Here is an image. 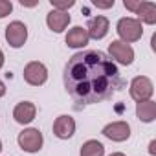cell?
Masks as SVG:
<instances>
[{
	"label": "cell",
	"instance_id": "obj_13",
	"mask_svg": "<svg viewBox=\"0 0 156 156\" xmlns=\"http://www.w3.org/2000/svg\"><path fill=\"white\" fill-rule=\"evenodd\" d=\"M64 41H66L68 48H85L88 44V33H87L85 28L75 26V28H72L68 31V35H66Z\"/></svg>",
	"mask_w": 156,
	"mask_h": 156
},
{
	"label": "cell",
	"instance_id": "obj_4",
	"mask_svg": "<svg viewBox=\"0 0 156 156\" xmlns=\"http://www.w3.org/2000/svg\"><path fill=\"white\" fill-rule=\"evenodd\" d=\"M42 141H44V138H42V132L39 129H24L19 134V145L26 152H37V151H41Z\"/></svg>",
	"mask_w": 156,
	"mask_h": 156
},
{
	"label": "cell",
	"instance_id": "obj_5",
	"mask_svg": "<svg viewBox=\"0 0 156 156\" xmlns=\"http://www.w3.org/2000/svg\"><path fill=\"white\" fill-rule=\"evenodd\" d=\"M24 79H26V83L31 85V87H41V85H44L46 79H48V70H46V66H44L42 62L31 61V62H28L26 68H24Z\"/></svg>",
	"mask_w": 156,
	"mask_h": 156
},
{
	"label": "cell",
	"instance_id": "obj_3",
	"mask_svg": "<svg viewBox=\"0 0 156 156\" xmlns=\"http://www.w3.org/2000/svg\"><path fill=\"white\" fill-rule=\"evenodd\" d=\"M130 98L136 101V103H141V101H149L152 92H154V87H152V81L145 75H138L130 81Z\"/></svg>",
	"mask_w": 156,
	"mask_h": 156
},
{
	"label": "cell",
	"instance_id": "obj_20",
	"mask_svg": "<svg viewBox=\"0 0 156 156\" xmlns=\"http://www.w3.org/2000/svg\"><path fill=\"white\" fill-rule=\"evenodd\" d=\"M114 0H107V2H105V0H94V6L96 8H101V9H108V8H114Z\"/></svg>",
	"mask_w": 156,
	"mask_h": 156
},
{
	"label": "cell",
	"instance_id": "obj_25",
	"mask_svg": "<svg viewBox=\"0 0 156 156\" xmlns=\"http://www.w3.org/2000/svg\"><path fill=\"white\" fill-rule=\"evenodd\" d=\"M108 156H125L123 152H112V154H108Z\"/></svg>",
	"mask_w": 156,
	"mask_h": 156
},
{
	"label": "cell",
	"instance_id": "obj_17",
	"mask_svg": "<svg viewBox=\"0 0 156 156\" xmlns=\"http://www.w3.org/2000/svg\"><path fill=\"white\" fill-rule=\"evenodd\" d=\"M50 4H51L53 9H57V11H66V13H68L70 8L75 6L73 0H50Z\"/></svg>",
	"mask_w": 156,
	"mask_h": 156
},
{
	"label": "cell",
	"instance_id": "obj_16",
	"mask_svg": "<svg viewBox=\"0 0 156 156\" xmlns=\"http://www.w3.org/2000/svg\"><path fill=\"white\" fill-rule=\"evenodd\" d=\"M81 156H105V145L98 140H88L81 147Z\"/></svg>",
	"mask_w": 156,
	"mask_h": 156
},
{
	"label": "cell",
	"instance_id": "obj_23",
	"mask_svg": "<svg viewBox=\"0 0 156 156\" xmlns=\"http://www.w3.org/2000/svg\"><path fill=\"white\" fill-rule=\"evenodd\" d=\"M20 4H22V6H28V8H33V6H37V2H24V0H20Z\"/></svg>",
	"mask_w": 156,
	"mask_h": 156
},
{
	"label": "cell",
	"instance_id": "obj_7",
	"mask_svg": "<svg viewBox=\"0 0 156 156\" xmlns=\"http://www.w3.org/2000/svg\"><path fill=\"white\" fill-rule=\"evenodd\" d=\"M108 53H110L112 59H116L119 64H125V66L132 64V61H134V50H132V46L125 44L121 41H112L108 44Z\"/></svg>",
	"mask_w": 156,
	"mask_h": 156
},
{
	"label": "cell",
	"instance_id": "obj_24",
	"mask_svg": "<svg viewBox=\"0 0 156 156\" xmlns=\"http://www.w3.org/2000/svg\"><path fill=\"white\" fill-rule=\"evenodd\" d=\"M4 66V53H2V50H0V68Z\"/></svg>",
	"mask_w": 156,
	"mask_h": 156
},
{
	"label": "cell",
	"instance_id": "obj_19",
	"mask_svg": "<svg viewBox=\"0 0 156 156\" xmlns=\"http://www.w3.org/2000/svg\"><path fill=\"white\" fill-rule=\"evenodd\" d=\"M140 4H141V0H125V2H123V6L129 11H132V13H136L140 9Z\"/></svg>",
	"mask_w": 156,
	"mask_h": 156
},
{
	"label": "cell",
	"instance_id": "obj_2",
	"mask_svg": "<svg viewBox=\"0 0 156 156\" xmlns=\"http://www.w3.org/2000/svg\"><path fill=\"white\" fill-rule=\"evenodd\" d=\"M116 31L121 39V42L125 44H130V42H136L141 39L143 35V26L138 19H132V17H123L118 20V26H116Z\"/></svg>",
	"mask_w": 156,
	"mask_h": 156
},
{
	"label": "cell",
	"instance_id": "obj_11",
	"mask_svg": "<svg viewBox=\"0 0 156 156\" xmlns=\"http://www.w3.org/2000/svg\"><path fill=\"white\" fill-rule=\"evenodd\" d=\"M35 114H37V107L31 103V101H22L15 107L13 110V118L17 123L20 125H28L35 119Z\"/></svg>",
	"mask_w": 156,
	"mask_h": 156
},
{
	"label": "cell",
	"instance_id": "obj_9",
	"mask_svg": "<svg viewBox=\"0 0 156 156\" xmlns=\"http://www.w3.org/2000/svg\"><path fill=\"white\" fill-rule=\"evenodd\" d=\"M103 136H107L112 141H125L130 138V127L127 121H114L103 129Z\"/></svg>",
	"mask_w": 156,
	"mask_h": 156
},
{
	"label": "cell",
	"instance_id": "obj_8",
	"mask_svg": "<svg viewBox=\"0 0 156 156\" xmlns=\"http://www.w3.org/2000/svg\"><path fill=\"white\" fill-rule=\"evenodd\" d=\"M73 132H75V119L72 116L62 114L53 121V134L59 140H68L73 136Z\"/></svg>",
	"mask_w": 156,
	"mask_h": 156
},
{
	"label": "cell",
	"instance_id": "obj_6",
	"mask_svg": "<svg viewBox=\"0 0 156 156\" xmlns=\"http://www.w3.org/2000/svg\"><path fill=\"white\" fill-rule=\"evenodd\" d=\"M6 41L11 48H20L28 41V28L20 20H13L6 28Z\"/></svg>",
	"mask_w": 156,
	"mask_h": 156
},
{
	"label": "cell",
	"instance_id": "obj_26",
	"mask_svg": "<svg viewBox=\"0 0 156 156\" xmlns=\"http://www.w3.org/2000/svg\"><path fill=\"white\" fill-rule=\"evenodd\" d=\"M0 151H2V141H0Z\"/></svg>",
	"mask_w": 156,
	"mask_h": 156
},
{
	"label": "cell",
	"instance_id": "obj_22",
	"mask_svg": "<svg viewBox=\"0 0 156 156\" xmlns=\"http://www.w3.org/2000/svg\"><path fill=\"white\" fill-rule=\"evenodd\" d=\"M4 94H6V85H4L2 81H0V98H2Z\"/></svg>",
	"mask_w": 156,
	"mask_h": 156
},
{
	"label": "cell",
	"instance_id": "obj_21",
	"mask_svg": "<svg viewBox=\"0 0 156 156\" xmlns=\"http://www.w3.org/2000/svg\"><path fill=\"white\" fill-rule=\"evenodd\" d=\"M154 147H156V141H154V140H152V141H151V143H149V154H152V156H154V154H156V149H154Z\"/></svg>",
	"mask_w": 156,
	"mask_h": 156
},
{
	"label": "cell",
	"instance_id": "obj_1",
	"mask_svg": "<svg viewBox=\"0 0 156 156\" xmlns=\"http://www.w3.org/2000/svg\"><path fill=\"white\" fill-rule=\"evenodd\" d=\"M62 81L66 92L77 105L107 101L121 87L116 62L98 50L73 53L64 66Z\"/></svg>",
	"mask_w": 156,
	"mask_h": 156
},
{
	"label": "cell",
	"instance_id": "obj_10",
	"mask_svg": "<svg viewBox=\"0 0 156 156\" xmlns=\"http://www.w3.org/2000/svg\"><path fill=\"white\" fill-rule=\"evenodd\" d=\"M108 19L103 17V15H98L94 19L88 20L87 24V33H88V39H96V41H101L107 33H108Z\"/></svg>",
	"mask_w": 156,
	"mask_h": 156
},
{
	"label": "cell",
	"instance_id": "obj_18",
	"mask_svg": "<svg viewBox=\"0 0 156 156\" xmlns=\"http://www.w3.org/2000/svg\"><path fill=\"white\" fill-rule=\"evenodd\" d=\"M11 11H13V4L9 2V0H0V19L8 17Z\"/></svg>",
	"mask_w": 156,
	"mask_h": 156
},
{
	"label": "cell",
	"instance_id": "obj_12",
	"mask_svg": "<svg viewBox=\"0 0 156 156\" xmlns=\"http://www.w3.org/2000/svg\"><path fill=\"white\" fill-rule=\"evenodd\" d=\"M46 24H48V28H50L51 31L62 33V31L68 28V24H70V15H68L66 11L51 9V11L48 13V17H46Z\"/></svg>",
	"mask_w": 156,
	"mask_h": 156
},
{
	"label": "cell",
	"instance_id": "obj_14",
	"mask_svg": "<svg viewBox=\"0 0 156 156\" xmlns=\"http://www.w3.org/2000/svg\"><path fill=\"white\" fill-rule=\"evenodd\" d=\"M136 116L143 123H152L156 119V103L154 101H141L136 103Z\"/></svg>",
	"mask_w": 156,
	"mask_h": 156
},
{
	"label": "cell",
	"instance_id": "obj_15",
	"mask_svg": "<svg viewBox=\"0 0 156 156\" xmlns=\"http://www.w3.org/2000/svg\"><path fill=\"white\" fill-rule=\"evenodd\" d=\"M136 15L140 17V22L145 24H156V4L154 2H141L140 9L136 11Z\"/></svg>",
	"mask_w": 156,
	"mask_h": 156
}]
</instances>
